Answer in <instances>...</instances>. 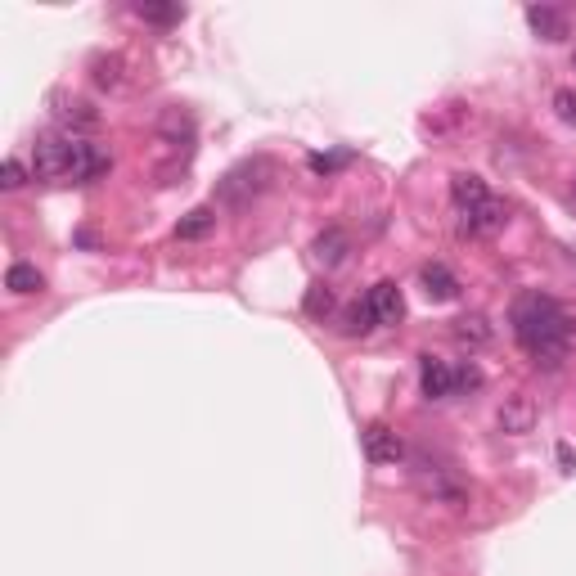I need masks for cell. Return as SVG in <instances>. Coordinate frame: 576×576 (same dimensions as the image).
Listing matches in <instances>:
<instances>
[{
    "label": "cell",
    "instance_id": "obj_1",
    "mask_svg": "<svg viewBox=\"0 0 576 576\" xmlns=\"http://www.w3.org/2000/svg\"><path fill=\"white\" fill-rule=\"evenodd\" d=\"M509 324L518 347L545 369H558L567 360V351H572V315H567V306L558 297L540 293V288L513 297Z\"/></svg>",
    "mask_w": 576,
    "mask_h": 576
},
{
    "label": "cell",
    "instance_id": "obj_2",
    "mask_svg": "<svg viewBox=\"0 0 576 576\" xmlns=\"http://www.w3.org/2000/svg\"><path fill=\"white\" fill-rule=\"evenodd\" d=\"M108 167H113V158L90 135L41 131L32 140V176L50 180V185H86V180L104 176Z\"/></svg>",
    "mask_w": 576,
    "mask_h": 576
},
{
    "label": "cell",
    "instance_id": "obj_3",
    "mask_svg": "<svg viewBox=\"0 0 576 576\" xmlns=\"http://www.w3.org/2000/svg\"><path fill=\"white\" fill-rule=\"evenodd\" d=\"M414 486L437 504H464V495H468V486L459 482L455 468L432 464L428 455H414Z\"/></svg>",
    "mask_w": 576,
    "mask_h": 576
},
{
    "label": "cell",
    "instance_id": "obj_4",
    "mask_svg": "<svg viewBox=\"0 0 576 576\" xmlns=\"http://www.w3.org/2000/svg\"><path fill=\"white\" fill-rule=\"evenodd\" d=\"M50 113H54V131H68V135H90L99 126V108L86 104L77 95H54L50 99Z\"/></svg>",
    "mask_w": 576,
    "mask_h": 576
},
{
    "label": "cell",
    "instance_id": "obj_5",
    "mask_svg": "<svg viewBox=\"0 0 576 576\" xmlns=\"http://www.w3.org/2000/svg\"><path fill=\"white\" fill-rule=\"evenodd\" d=\"M504 225H509V203L495 194L486 198V203H477L473 212H459V230L477 234V239H491V234H500Z\"/></svg>",
    "mask_w": 576,
    "mask_h": 576
},
{
    "label": "cell",
    "instance_id": "obj_6",
    "mask_svg": "<svg viewBox=\"0 0 576 576\" xmlns=\"http://www.w3.org/2000/svg\"><path fill=\"white\" fill-rule=\"evenodd\" d=\"M360 441H365V459H369V464H396V459H405L401 432L387 428V423H369V428L360 432Z\"/></svg>",
    "mask_w": 576,
    "mask_h": 576
},
{
    "label": "cell",
    "instance_id": "obj_7",
    "mask_svg": "<svg viewBox=\"0 0 576 576\" xmlns=\"http://www.w3.org/2000/svg\"><path fill=\"white\" fill-rule=\"evenodd\" d=\"M365 306L374 315V324H401L405 320V297L396 288V279H378L374 288L365 293Z\"/></svg>",
    "mask_w": 576,
    "mask_h": 576
},
{
    "label": "cell",
    "instance_id": "obj_8",
    "mask_svg": "<svg viewBox=\"0 0 576 576\" xmlns=\"http://www.w3.org/2000/svg\"><path fill=\"white\" fill-rule=\"evenodd\" d=\"M419 392L428 396V401H446V396L455 392V369H450L446 360L423 356V365H419Z\"/></svg>",
    "mask_w": 576,
    "mask_h": 576
},
{
    "label": "cell",
    "instance_id": "obj_9",
    "mask_svg": "<svg viewBox=\"0 0 576 576\" xmlns=\"http://www.w3.org/2000/svg\"><path fill=\"white\" fill-rule=\"evenodd\" d=\"M419 284H423V293H428L432 302H455V297H459V279H455V270L441 266V261H428V266L419 270Z\"/></svg>",
    "mask_w": 576,
    "mask_h": 576
},
{
    "label": "cell",
    "instance_id": "obj_10",
    "mask_svg": "<svg viewBox=\"0 0 576 576\" xmlns=\"http://www.w3.org/2000/svg\"><path fill=\"white\" fill-rule=\"evenodd\" d=\"M527 27L536 36H545V41H567V36H572V23H567L563 9H545V5L527 9Z\"/></svg>",
    "mask_w": 576,
    "mask_h": 576
},
{
    "label": "cell",
    "instance_id": "obj_11",
    "mask_svg": "<svg viewBox=\"0 0 576 576\" xmlns=\"http://www.w3.org/2000/svg\"><path fill=\"white\" fill-rule=\"evenodd\" d=\"M315 261L320 266H342L347 261V252H351V239H347V230H338V225H329V230L315 239Z\"/></svg>",
    "mask_w": 576,
    "mask_h": 576
},
{
    "label": "cell",
    "instance_id": "obj_12",
    "mask_svg": "<svg viewBox=\"0 0 576 576\" xmlns=\"http://www.w3.org/2000/svg\"><path fill=\"white\" fill-rule=\"evenodd\" d=\"M5 288H9V293H18V297H32V293H41V288H45V275L32 266V261H14V266L5 270Z\"/></svg>",
    "mask_w": 576,
    "mask_h": 576
},
{
    "label": "cell",
    "instance_id": "obj_13",
    "mask_svg": "<svg viewBox=\"0 0 576 576\" xmlns=\"http://www.w3.org/2000/svg\"><path fill=\"white\" fill-rule=\"evenodd\" d=\"M212 230H216V207H194V212L180 216L176 239L180 243H194V239H207Z\"/></svg>",
    "mask_w": 576,
    "mask_h": 576
},
{
    "label": "cell",
    "instance_id": "obj_14",
    "mask_svg": "<svg viewBox=\"0 0 576 576\" xmlns=\"http://www.w3.org/2000/svg\"><path fill=\"white\" fill-rule=\"evenodd\" d=\"M531 423H536V405H531L527 396H513V401L500 410V428L504 432H531Z\"/></svg>",
    "mask_w": 576,
    "mask_h": 576
},
{
    "label": "cell",
    "instance_id": "obj_15",
    "mask_svg": "<svg viewBox=\"0 0 576 576\" xmlns=\"http://www.w3.org/2000/svg\"><path fill=\"white\" fill-rule=\"evenodd\" d=\"M185 14H189L185 5H135V18H144V23H158V27L185 23Z\"/></svg>",
    "mask_w": 576,
    "mask_h": 576
},
{
    "label": "cell",
    "instance_id": "obj_16",
    "mask_svg": "<svg viewBox=\"0 0 576 576\" xmlns=\"http://www.w3.org/2000/svg\"><path fill=\"white\" fill-rule=\"evenodd\" d=\"M455 338L468 342V347H482V342H491V324H486V315H464L455 324Z\"/></svg>",
    "mask_w": 576,
    "mask_h": 576
},
{
    "label": "cell",
    "instance_id": "obj_17",
    "mask_svg": "<svg viewBox=\"0 0 576 576\" xmlns=\"http://www.w3.org/2000/svg\"><path fill=\"white\" fill-rule=\"evenodd\" d=\"M117 81H122V59H117V54H99L95 59V86L113 90Z\"/></svg>",
    "mask_w": 576,
    "mask_h": 576
},
{
    "label": "cell",
    "instance_id": "obj_18",
    "mask_svg": "<svg viewBox=\"0 0 576 576\" xmlns=\"http://www.w3.org/2000/svg\"><path fill=\"white\" fill-rule=\"evenodd\" d=\"M351 162V153H311L306 158V167L315 171V176H333V171H342Z\"/></svg>",
    "mask_w": 576,
    "mask_h": 576
},
{
    "label": "cell",
    "instance_id": "obj_19",
    "mask_svg": "<svg viewBox=\"0 0 576 576\" xmlns=\"http://www.w3.org/2000/svg\"><path fill=\"white\" fill-rule=\"evenodd\" d=\"M342 329H347V333H369V329H374V315H369V306L365 302L347 306V311H342Z\"/></svg>",
    "mask_w": 576,
    "mask_h": 576
},
{
    "label": "cell",
    "instance_id": "obj_20",
    "mask_svg": "<svg viewBox=\"0 0 576 576\" xmlns=\"http://www.w3.org/2000/svg\"><path fill=\"white\" fill-rule=\"evenodd\" d=\"M554 113H558V122L576 131V90H572V86L554 90Z\"/></svg>",
    "mask_w": 576,
    "mask_h": 576
},
{
    "label": "cell",
    "instance_id": "obj_21",
    "mask_svg": "<svg viewBox=\"0 0 576 576\" xmlns=\"http://www.w3.org/2000/svg\"><path fill=\"white\" fill-rule=\"evenodd\" d=\"M482 383H486V374L473 365V360L455 369V387H459V392H477V387H482Z\"/></svg>",
    "mask_w": 576,
    "mask_h": 576
},
{
    "label": "cell",
    "instance_id": "obj_22",
    "mask_svg": "<svg viewBox=\"0 0 576 576\" xmlns=\"http://www.w3.org/2000/svg\"><path fill=\"white\" fill-rule=\"evenodd\" d=\"M0 185L5 189H23L27 185V167L18 158H5V167H0Z\"/></svg>",
    "mask_w": 576,
    "mask_h": 576
},
{
    "label": "cell",
    "instance_id": "obj_23",
    "mask_svg": "<svg viewBox=\"0 0 576 576\" xmlns=\"http://www.w3.org/2000/svg\"><path fill=\"white\" fill-rule=\"evenodd\" d=\"M306 311H311V315H329L333 311V297H329V288H315V293L311 297H306Z\"/></svg>",
    "mask_w": 576,
    "mask_h": 576
},
{
    "label": "cell",
    "instance_id": "obj_24",
    "mask_svg": "<svg viewBox=\"0 0 576 576\" xmlns=\"http://www.w3.org/2000/svg\"><path fill=\"white\" fill-rule=\"evenodd\" d=\"M572 63H576V54H572Z\"/></svg>",
    "mask_w": 576,
    "mask_h": 576
}]
</instances>
